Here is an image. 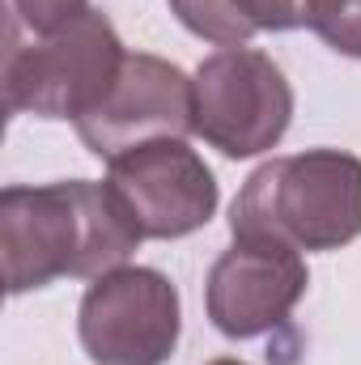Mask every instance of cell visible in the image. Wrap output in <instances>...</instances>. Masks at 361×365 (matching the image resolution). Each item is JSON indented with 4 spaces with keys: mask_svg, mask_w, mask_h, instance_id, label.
I'll return each instance as SVG.
<instances>
[{
    "mask_svg": "<svg viewBox=\"0 0 361 365\" xmlns=\"http://www.w3.org/2000/svg\"><path fill=\"white\" fill-rule=\"evenodd\" d=\"M90 0H13V13L21 26H30L34 34H47L64 21H73L77 13H86Z\"/></svg>",
    "mask_w": 361,
    "mask_h": 365,
    "instance_id": "11",
    "label": "cell"
},
{
    "mask_svg": "<svg viewBox=\"0 0 361 365\" xmlns=\"http://www.w3.org/2000/svg\"><path fill=\"white\" fill-rule=\"evenodd\" d=\"M195 136L243 162L280 145L293 123V86L280 64L255 47L213 51L195 77Z\"/></svg>",
    "mask_w": 361,
    "mask_h": 365,
    "instance_id": "4",
    "label": "cell"
},
{
    "mask_svg": "<svg viewBox=\"0 0 361 365\" xmlns=\"http://www.w3.org/2000/svg\"><path fill=\"white\" fill-rule=\"evenodd\" d=\"M123 43L102 9H86L73 21L30 38L9 43L4 56V106L9 115L73 119L93 115L123 73Z\"/></svg>",
    "mask_w": 361,
    "mask_h": 365,
    "instance_id": "3",
    "label": "cell"
},
{
    "mask_svg": "<svg viewBox=\"0 0 361 365\" xmlns=\"http://www.w3.org/2000/svg\"><path fill=\"white\" fill-rule=\"evenodd\" d=\"M208 365H247V361H234V357H217V361H208Z\"/></svg>",
    "mask_w": 361,
    "mask_h": 365,
    "instance_id": "12",
    "label": "cell"
},
{
    "mask_svg": "<svg viewBox=\"0 0 361 365\" xmlns=\"http://www.w3.org/2000/svg\"><path fill=\"white\" fill-rule=\"evenodd\" d=\"M315 0H171V13L204 43L247 47L255 34L310 26Z\"/></svg>",
    "mask_w": 361,
    "mask_h": 365,
    "instance_id": "9",
    "label": "cell"
},
{
    "mask_svg": "<svg viewBox=\"0 0 361 365\" xmlns=\"http://www.w3.org/2000/svg\"><path fill=\"white\" fill-rule=\"evenodd\" d=\"M106 182L119 191L145 238H187L217 212V179L187 140H149L111 158Z\"/></svg>",
    "mask_w": 361,
    "mask_h": 365,
    "instance_id": "7",
    "label": "cell"
},
{
    "mask_svg": "<svg viewBox=\"0 0 361 365\" xmlns=\"http://www.w3.org/2000/svg\"><path fill=\"white\" fill-rule=\"evenodd\" d=\"M310 30L340 56L361 60V0H315Z\"/></svg>",
    "mask_w": 361,
    "mask_h": 365,
    "instance_id": "10",
    "label": "cell"
},
{
    "mask_svg": "<svg viewBox=\"0 0 361 365\" xmlns=\"http://www.w3.org/2000/svg\"><path fill=\"white\" fill-rule=\"evenodd\" d=\"M195 132V86L179 64L145 51H128L123 73L106 102L77 123L81 145L93 158H119L149 140H183Z\"/></svg>",
    "mask_w": 361,
    "mask_h": 365,
    "instance_id": "6",
    "label": "cell"
},
{
    "mask_svg": "<svg viewBox=\"0 0 361 365\" xmlns=\"http://www.w3.org/2000/svg\"><path fill=\"white\" fill-rule=\"evenodd\" d=\"M179 331V289L158 268L123 264L93 276L77 310V336L93 365H166Z\"/></svg>",
    "mask_w": 361,
    "mask_h": 365,
    "instance_id": "5",
    "label": "cell"
},
{
    "mask_svg": "<svg viewBox=\"0 0 361 365\" xmlns=\"http://www.w3.org/2000/svg\"><path fill=\"white\" fill-rule=\"evenodd\" d=\"M310 272L302 251L234 238V247L213 264L204 280V310L213 327L230 340H255L280 327L306 297Z\"/></svg>",
    "mask_w": 361,
    "mask_h": 365,
    "instance_id": "8",
    "label": "cell"
},
{
    "mask_svg": "<svg viewBox=\"0 0 361 365\" xmlns=\"http://www.w3.org/2000/svg\"><path fill=\"white\" fill-rule=\"evenodd\" d=\"M234 238L293 251H340L361 238V158L306 149L264 162L230 208Z\"/></svg>",
    "mask_w": 361,
    "mask_h": 365,
    "instance_id": "2",
    "label": "cell"
},
{
    "mask_svg": "<svg viewBox=\"0 0 361 365\" xmlns=\"http://www.w3.org/2000/svg\"><path fill=\"white\" fill-rule=\"evenodd\" d=\"M141 242L145 234L111 182L68 179L0 191V259L13 297L60 276L93 280L123 268Z\"/></svg>",
    "mask_w": 361,
    "mask_h": 365,
    "instance_id": "1",
    "label": "cell"
}]
</instances>
